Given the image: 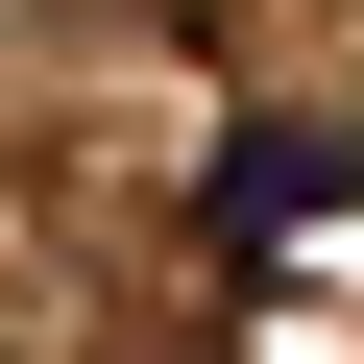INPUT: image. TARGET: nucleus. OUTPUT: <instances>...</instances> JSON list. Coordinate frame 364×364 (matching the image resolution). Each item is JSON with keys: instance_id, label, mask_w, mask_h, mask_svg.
Returning a JSON list of instances; mask_svg holds the SVG:
<instances>
[{"instance_id": "f257e3e1", "label": "nucleus", "mask_w": 364, "mask_h": 364, "mask_svg": "<svg viewBox=\"0 0 364 364\" xmlns=\"http://www.w3.org/2000/svg\"><path fill=\"white\" fill-rule=\"evenodd\" d=\"M340 195H364V146H316V122H243V146H219V195H195V219H219V267H243V243H316Z\"/></svg>"}]
</instances>
